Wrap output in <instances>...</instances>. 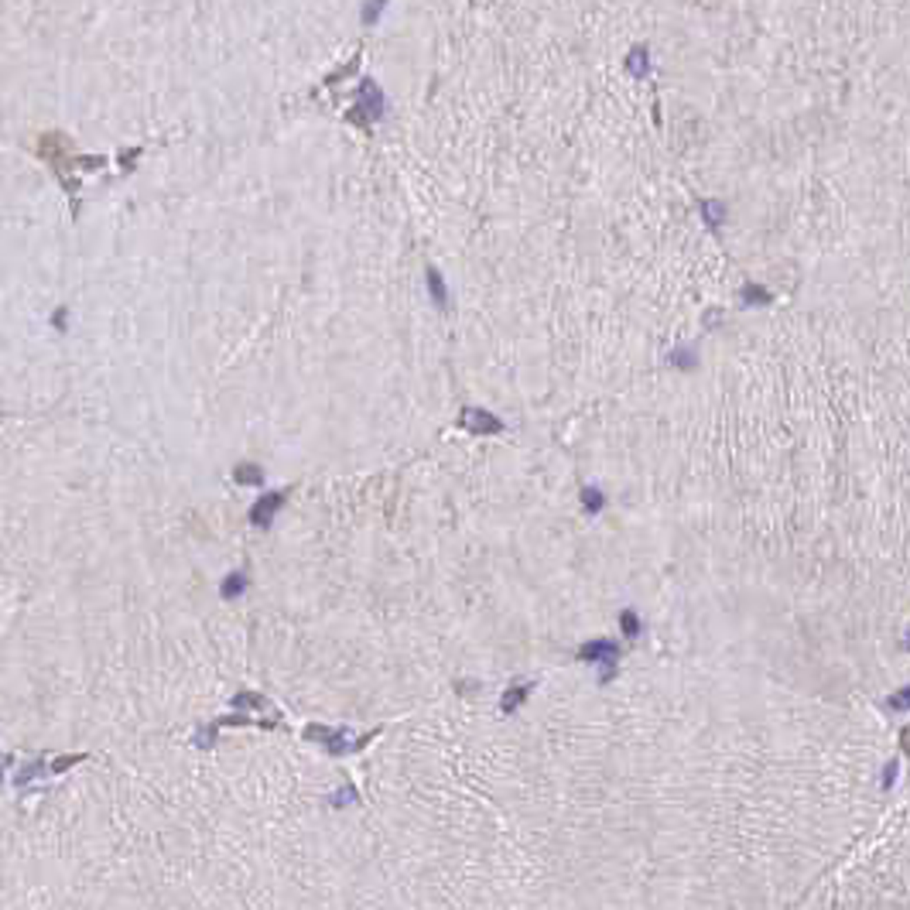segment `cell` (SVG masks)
Segmentation results:
<instances>
[{"label":"cell","instance_id":"9a60e30c","mask_svg":"<svg viewBox=\"0 0 910 910\" xmlns=\"http://www.w3.org/2000/svg\"><path fill=\"white\" fill-rule=\"evenodd\" d=\"M702 212H705V219H709L712 226H719L726 209H722V202H712V199H705V202H702Z\"/></svg>","mask_w":910,"mask_h":910},{"label":"cell","instance_id":"30bf717a","mask_svg":"<svg viewBox=\"0 0 910 910\" xmlns=\"http://www.w3.org/2000/svg\"><path fill=\"white\" fill-rule=\"evenodd\" d=\"M233 479H236V483H243V486H261V483H264V472H261L257 465L243 462V465H236V469H233Z\"/></svg>","mask_w":910,"mask_h":910},{"label":"cell","instance_id":"8fae6325","mask_svg":"<svg viewBox=\"0 0 910 910\" xmlns=\"http://www.w3.org/2000/svg\"><path fill=\"white\" fill-rule=\"evenodd\" d=\"M582 507H585V514H599V510L606 507V496H603L596 486H585V489H582Z\"/></svg>","mask_w":910,"mask_h":910},{"label":"cell","instance_id":"ba28073f","mask_svg":"<svg viewBox=\"0 0 910 910\" xmlns=\"http://www.w3.org/2000/svg\"><path fill=\"white\" fill-rule=\"evenodd\" d=\"M531 688H534L531 681H520V685H510V688L503 691V698H500V709H503V712L510 716V712H514L517 705H524V698H527V691H531Z\"/></svg>","mask_w":910,"mask_h":910},{"label":"cell","instance_id":"7a4b0ae2","mask_svg":"<svg viewBox=\"0 0 910 910\" xmlns=\"http://www.w3.org/2000/svg\"><path fill=\"white\" fill-rule=\"evenodd\" d=\"M380 113H383V92H380V86L373 79H363L360 83V92H356V106L346 117L356 127H370L373 120H380Z\"/></svg>","mask_w":910,"mask_h":910},{"label":"cell","instance_id":"ac0fdd59","mask_svg":"<svg viewBox=\"0 0 910 910\" xmlns=\"http://www.w3.org/2000/svg\"><path fill=\"white\" fill-rule=\"evenodd\" d=\"M83 756H59L55 763H52V774H59V770H65V767H72V763H79Z\"/></svg>","mask_w":910,"mask_h":910},{"label":"cell","instance_id":"52a82bcc","mask_svg":"<svg viewBox=\"0 0 910 910\" xmlns=\"http://www.w3.org/2000/svg\"><path fill=\"white\" fill-rule=\"evenodd\" d=\"M425 281H428V294L435 298V305H438V308H449V287H445V277H442V271L428 267Z\"/></svg>","mask_w":910,"mask_h":910},{"label":"cell","instance_id":"8992f818","mask_svg":"<svg viewBox=\"0 0 910 910\" xmlns=\"http://www.w3.org/2000/svg\"><path fill=\"white\" fill-rule=\"evenodd\" d=\"M627 72H630L634 79H647V76H650V52H647V45H637V48L627 55Z\"/></svg>","mask_w":910,"mask_h":910},{"label":"cell","instance_id":"7c38bea8","mask_svg":"<svg viewBox=\"0 0 910 910\" xmlns=\"http://www.w3.org/2000/svg\"><path fill=\"white\" fill-rule=\"evenodd\" d=\"M233 705H236V709H261V712H264V709H271V705H267V698H261L257 691H240V695L233 698Z\"/></svg>","mask_w":910,"mask_h":910},{"label":"cell","instance_id":"d6986e66","mask_svg":"<svg viewBox=\"0 0 910 910\" xmlns=\"http://www.w3.org/2000/svg\"><path fill=\"white\" fill-rule=\"evenodd\" d=\"M52 322H55V329H59V332H65V329H69V325H65V322H69V312H65V308H59V312L52 315Z\"/></svg>","mask_w":910,"mask_h":910},{"label":"cell","instance_id":"277c9868","mask_svg":"<svg viewBox=\"0 0 910 910\" xmlns=\"http://www.w3.org/2000/svg\"><path fill=\"white\" fill-rule=\"evenodd\" d=\"M305 739H315V742H322L329 753H336V756H343V753H350L356 742L350 739V732H343V729H325V726H308L305 729Z\"/></svg>","mask_w":910,"mask_h":910},{"label":"cell","instance_id":"e0dca14e","mask_svg":"<svg viewBox=\"0 0 910 910\" xmlns=\"http://www.w3.org/2000/svg\"><path fill=\"white\" fill-rule=\"evenodd\" d=\"M383 14V3H363V24H373Z\"/></svg>","mask_w":910,"mask_h":910},{"label":"cell","instance_id":"9c48e42d","mask_svg":"<svg viewBox=\"0 0 910 910\" xmlns=\"http://www.w3.org/2000/svg\"><path fill=\"white\" fill-rule=\"evenodd\" d=\"M243 592H247V575H243V572L226 575L223 585H219V596H223V599H240Z\"/></svg>","mask_w":910,"mask_h":910},{"label":"cell","instance_id":"3957f363","mask_svg":"<svg viewBox=\"0 0 910 910\" xmlns=\"http://www.w3.org/2000/svg\"><path fill=\"white\" fill-rule=\"evenodd\" d=\"M458 425H462L469 435H500V432H507V425H503L496 414L483 411V407H465V411L458 414Z\"/></svg>","mask_w":910,"mask_h":910},{"label":"cell","instance_id":"2e32d148","mask_svg":"<svg viewBox=\"0 0 910 910\" xmlns=\"http://www.w3.org/2000/svg\"><path fill=\"white\" fill-rule=\"evenodd\" d=\"M671 363L681 366V370H695V350H674Z\"/></svg>","mask_w":910,"mask_h":910},{"label":"cell","instance_id":"6da1fadb","mask_svg":"<svg viewBox=\"0 0 910 910\" xmlns=\"http://www.w3.org/2000/svg\"><path fill=\"white\" fill-rule=\"evenodd\" d=\"M578 660L585 664H599V681H613L616 678V664H620V643L616 640H589L578 647Z\"/></svg>","mask_w":910,"mask_h":910},{"label":"cell","instance_id":"5b68a950","mask_svg":"<svg viewBox=\"0 0 910 910\" xmlns=\"http://www.w3.org/2000/svg\"><path fill=\"white\" fill-rule=\"evenodd\" d=\"M284 500H287V493L284 489H274V493H264L254 507H250V524L254 527H267L274 520V514L284 507Z\"/></svg>","mask_w":910,"mask_h":910},{"label":"cell","instance_id":"5bb4252c","mask_svg":"<svg viewBox=\"0 0 910 910\" xmlns=\"http://www.w3.org/2000/svg\"><path fill=\"white\" fill-rule=\"evenodd\" d=\"M620 627H623V634L634 640V637H640V616L634 613V609H623L620 613Z\"/></svg>","mask_w":910,"mask_h":910},{"label":"cell","instance_id":"ffe728a7","mask_svg":"<svg viewBox=\"0 0 910 910\" xmlns=\"http://www.w3.org/2000/svg\"><path fill=\"white\" fill-rule=\"evenodd\" d=\"M353 798H356V791H353V787H343V791L336 794V801H332V805H346V801H353Z\"/></svg>","mask_w":910,"mask_h":910},{"label":"cell","instance_id":"4fadbf2b","mask_svg":"<svg viewBox=\"0 0 910 910\" xmlns=\"http://www.w3.org/2000/svg\"><path fill=\"white\" fill-rule=\"evenodd\" d=\"M742 298H746V305H767L770 291H763L760 284H742Z\"/></svg>","mask_w":910,"mask_h":910},{"label":"cell","instance_id":"44dd1931","mask_svg":"<svg viewBox=\"0 0 910 910\" xmlns=\"http://www.w3.org/2000/svg\"><path fill=\"white\" fill-rule=\"evenodd\" d=\"M904 647H907V650H910V630H907V634H904Z\"/></svg>","mask_w":910,"mask_h":910}]
</instances>
